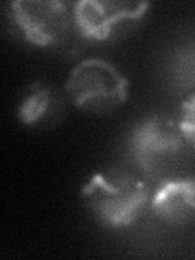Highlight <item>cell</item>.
<instances>
[{
    "mask_svg": "<svg viewBox=\"0 0 195 260\" xmlns=\"http://www.w3.org/2000/svg\"><path fill=\"white\" fill-rule=\"evenodd\" d=\"M184 142L185 138L179 128L177 119L156 114L146 117L134 128L130 148L138 165L151 168L156 161L181 151Z\"/></svg>",
    "mask_w": 195,
    "mask_h": 260,
    "instance_id": "obj_5",
    "label": "cell"
},
{
    "mask_svg": "<svg viewBox=\"0 0 195 260\" xmlns=\"http://www.w3.org/2000/svg\"><path fill=\"white\" fill-rule=\"evenodd\" d=\"M10 16L21 38L39 47L62 43L73 24L69 4L60 0H16Z\"/></svg>",
    "mask_w": 195,
    "mask_h": 260,
    "instance_id": "obj_3",
    "label": "cell"
},
{
    "mask_svg": "<svg viewBox=\"0 0 195 260\" xmlns=\"http://www.w3.org/2000/svg\"><path fill=\"white\" fill-rule=\"evenodd\" d=\"M150 208L154 216L173 226L195 218V177H177L161 182L151 193Z\"/></svg>",
    "mask_w": 195,
    "mask_h": 260,
    "instance_id": "obj_6",
    "label": "cell"
},
{
    "mask_svg": "<svg viewBox=\"0 0 195 260\" xmlns=\"http://www.w3.org/2000/svg\"><path fill=\"white\" fill-rule=\"evenodd\" d=\"M62 98L59 91L47 81H32L24 91L20 106L18 119L26 127H43L52 124L62 116Z\"/></svg>",
    "mask_w": 195,
    "mask_h": 260,
    "instance_id": "obj_7",
    "label": "cell"
},
{
    "mask_svg": "<svg viewBox=\"0 0 195 260\" xmlns=\"http://www.w3.org/2000/svg\"><path fill=\"white\" fill-rule=\"evenodd\" d=\"M65 93L78 109L109 114L127 101L128 78L112 62L88 57L70 70Z\"/></svg>",
    "mask_w": 195,
    "mask_h": 260,
    "instance_id": "obj_2",
    "label": "cell"
},
{
    "mask_svg": "<svg viewBox=\"0 0 195 260\" xmlns=\"http://www.w3.org/2000/svg\"><path fill=\"white\" fill-rule=\"evenodd\" d=\"M81 197L101 224L120 230L132 226L150 207L151 192L140 176L112 168L89 177L81 189Z\"/></svg>",
    "mask_w": 195,
    "mask_h": 260,
    "instance_id": "obj_1",
    "label": "cell"
},
{
    "mask_svg": "<svg viewBox=\"0 0 195 260\" xmlns=\"http://www.w3.org/2000/svg\"><path fill=\"white\" fill-rule=\"evenodd\" d=\"M148 10V2L83 0L72 5V21L83 38L108 41L143 20Z\"/></svg>",
    "mask_w": 195,
    "mask_h": 260,
    "instance_id": "obj_4",
    "label": "cell"
},
{
    "mask_svg": "<svg viewBox=\"0 0 195 260\" xmlns=\"http://www.w3.org/2000/svg\"><path fill=\"white\" fill-rule=\"evenodd\" d=\"M177 124L185 138V142H190L195 146V91L187 94L179 108Z\"/></svg>",
    "mask_w": 195,
    "mask_h": 260,
    "instance_id": "obj_8",
    "label": "cell"
}]
</instances>
